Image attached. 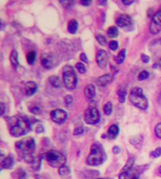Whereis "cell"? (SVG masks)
<instances>
[{
	"label": "cell",
	"instance_id": "obj_47",
	"mask_svg": "<svg viewBox=\"0 0 161 179\" xmlns=\"http://www.w3.org/2000/svg\"><path fill=\"white\" fill-rule=\"evenodd\" d=\"M158 172H159V174H161V166L159 167V169H158Z\"/></svg>",
	"mask_w": 161,
	"mask_h": 179
},
{
	"label": "cell",
	"instance_id": "obj_13",
	"mask_svg": "<svg viewBox=\"0 0 161 179\" xmlns=\"http://www.w3.org/2000/svg\"><path fill=\"white\" fill-rule=\"evenodd\" d=\"M40 64L45 69H52L53 68V59L48 54H42L40 56Z\"/></svg>",
	"mask_w": 161,
	"mask_h": 179
},
{
	"label": "cell",
	"instance_id": "obj_1",
	"mask_svg": "<svg viewBox=\"0 0 161 179\" xmlns=\"http://www.w3.org/2000/svg\"><path fill=\"white\" fill-rule=\"evenodd\" d=\"M7 121L9 124V132L14 137L22 136L27 133L30 130L29 122L22 117H10L7 118Z\"/></svg>",
	"mask_w": 161,
	"mask_h": 179
},
{
	"label": "cell",
	"instance_id": "obj_29",
	"mask_svg": "<svg viewBox=\"0 0 161 179\" xmlns=\"http://www.w3.org/2000/svg\"><path fill=\"white\" fill-rule=\"evenodd\" d=\"M148 77H149V72L146 71V70H143L142 72H140V74H139V76H138V79H139L140 81H143V80H145V79H147Z\"/></svg>",
	"mask_w": 161,
	"mask_h": 179
},
{
	"label": "cell",
	"instance_id": "obj_43",
	"mask_svg": "<svg viewBox=\"0 0 161 179\" xmlns=\"http://www.w3.org/2000/svg\"><path fill=\"white\" fill-rule=\"evenodd\" d=\"M82 5H83V6H89L90 4H91V1L90 0H88V1H81L80 2Z\"/></svg>",
	"mask_w": 161,
	"mask_h": 179
},
{
	"label": "cell",
	"instance_id": "obj_20",
	"mask_svg": "<svg viewBox=\"0 0 161 179\" xmlns=\"http://www.w3.org/2000/svg\"><path fill=\"white\" fill-rule=\"evenodd\" d=\"M9 60H10L11 65L14 68H17V66H18V53H17L16 50L11 51L10 55H9Z\"/></svg>",
	"mask_w": 161,
	"mask_h": 179
},
{
	"label": "cell",
	"instance_id": "obj_36",
	"mask_svg": "<svg viewBox=\"0 0 161 179\" xmlns=\"http://www.w3.org/2000/svg\"><path fill=\"white\" fill-rule=\"evenodd\" d=\"M74 135H80V134H83V127H77L75 130H74Z\"/></svg>",
	"mask_w": 161,
	"mask_h": 179
},
{
	"label": "cell",
	"instance_id": "obj_26",
	"mask_svg": "<svg viewBox=\"0 0 161 179\" xmlns=\"http://www.w3.org/2000/svg\"><path fill=\"white\" fill-rule=\"evenodd\" d=\"M26 59H27V62L29 64H33L35 62V59H36V52H34V51L29 52L26 55Z\"/></svg>",
	"mask_w": 161,
	"mask_h": 179
},
{
	"label": "cell",
	"instance_id": "obj_18",
	"mask_svg": "<svg viewBox=\"0 0 161 179\" xmlns=\"http://www.w3.org/2000/svg\"><path fill=\"white\" fill-rule=\"evenodd\" d=\"M119 133V127L117 125H112L108 130V136L110 138H115Z\"/></svg>",
	"mask_w": 161,
	"mask_h": 179
},
{
	"label": "cell",
	"instance_id": "obj_14",
	"mask_svg": "<svg viewBox=\"0 0 161 179\" xmlns=\"http://www.w3.org/2000/svg\"><path fill=\"white\" fill-rule=\"evenodd\" d=\"M113 80V76L110 73L108 74H105L101 77H99L98 80H97V83L99 86H106L107 84H109Z\"/></svg>",
	"mask_w": 161,
	"mask_h": 179
},
{
	"label": "cell",
	"instance_id": "obj_42",
	"mask_svg": "<svg viewBox=\"0 0 161 179\" xmlns=\"http://www.w3.org/2000/svg\"><path fill=\"white\" fill-rule=\"evenodd\" d=\"M142 59H143V61L144 62V63H148L149 62V56H147V55H145V54H142Z\"/></svg>",
	"mask_w": 161,
	"mask_h": 179
},
{
	"label": "cell",
	"instance_id": "obj_4",
	"mask_svg": "<svg viewBox=\"0 0 161 179\" xmlns=\"http://www.w3.org/2000/svg\"><path fill=\"white\" fill-rule=\"evenodd\" d=\"M45 158H46L48 164L54 168H61L62 166L65 165V163L67 161L66 157L62 153L55 151V150L48 151L45 155Z\"/></svg>",
	"mask_w": 161,
	"mask_h": 179
},
{
	"label": "cell",
	"instance_id": "obj_35",
	"mask_svg": "<svg viewBox=\"0 0 161 179\" xmlns=\"http://www.w3.org/2000/svg\"><path fill=\"white\" fill-rule=\"evenodd\" d=\"M155 131H156V135H157L158 138H160L161 139V123H158V124L156 126Z\"/></svg>",
	"mask_w": 161,
	"mask_h": 179
},
{
	"label": "cell",
	"instance_id": "obj_39",
	"mask_svg": "<svg viewBox=\"0 0 161 179\" xmlns=\"http://www.w3.org/2000/svg\"><path fill=\"white\" fill-rule=\"evenodd\" d=\"M65 102H66L67 105H69V104L72 102V97H71L70 95L66 96V98H65Z\"/></svg>",
	"mask_w": 161,
	"mask_h": 179
},
{
	"label": "cell",
	"instance_id": "obj_38",
	"mask_svg": "<svg viewBox=\"0 0 161 179\" xmlns=\"http://www.w3.org/2000/svg\"><path fill=\"white\" fill-rule=\"evenodd\" d=\"M60 3H61L65 8H68L70 5H73V4H74L73 1H60Z\"/></svg>",
	"mask_w": 161,
	"mask_h": 179
},
{
	"label": "cell",
	"instance_id": "obj_34",
	"mask_svg": "<svg viewBox=\"0 0 161 179\" xmlns=\"http://www.w3.org/2000/svg\"><path fill=\"white\" fill-rule=\"evenodd\" d=\"M17 174H18V176H17L18 179H26V174H25V172L23 170L19 169Z\"/></svg>",
	"mask_w": 161,
	"mask_h": 179
},
{
	"label": "cell",
	"instance_id": "obj_30",
	"mask_svg": "<svg viewBox=\"0 0 161 179\" xmlns=\"http://www.w3.org/2000/svg\"><path fill=\"white\" fill-rule=\"evenodd\" d=\"M126 95H127V92H126V90H119L118 91V96H119V101L121 102V103H123L124 101H125V100H126Z\"/></svg>",
	"mask_w": 161,
	"mask_h": 179
},
{
	"label": "cell",
	"instance_id": "obj_6",
	"mask_svg": "<svg viewBox=\"0 0 161 179\" xmlns=\"http://www.w3.org/2000/svg\"><path fill=\"white\" fill-rule=\"evenodd\" d=\"M103 161H104V156L100 146L98 145H93L91 147L90 154L87 158V163L91 166H97L100 165L103 162Z\"/></svg>",
	"mask_w": 161,
	"mask_h": 179
},
{
	"label": "cell",
	"instance_id": "obj_5",
	"mask_svg": "<svg viewBox=\"0 0 161 179\" xmlns=\"http://www.w3.org/2000/svg\"><path fill=\"white\" fill-rule=\"evenodd\" d=\"M15 146L19 150V152H21L23 154V157L26 155L33 154L36 145H35V141L32 137H25L23 140L17 142L15 144Z\"/></svg>",
	"mask_w": 161,
	"mask_h": 179
},
{
	"label": "cell",
	"instance_id": "obj_41",
	"mask_svg": "<svg viewBox=\"0 0 161 179\" xmlns=\"http://www.w3.org/2000/svg\"><path fill=\"white\" fill-rule=\"evenodd\" d=\"M36 130H37V132L40 133V132H43V130H44V128H43V126H42L41 124H38V125L37 126V129H36Z\"/></svg>",
	"mask_w": 161,
	"mask_h": 179
},
{
	"label": "cell",
	"instance_id": "obj_21",
	"mask_svg": "<svg viewBox=\"0 0 161 179\" xmlns=\"http://www.w3.org/2000/svg\"><path fill=\"white\" fill-rule=\"evenodd\" d=\"M126 50L125 49H123V50H121L120 51V53L115 56V62L118 64V65H120V64H122L123 62H124V60H125V58H126Z\"/></svg>",
	"mask_w": 161,
	"mask_h": 179
},
{
	"label": "cell",
	"instance_id": "obj_25",
	"mask_svg": "<svg viewBox=\"0 0 161 179\" xmlns=\"http://www.w3.org/2000/svg\"><path fill=\"white\" fill-rule=\"evenodd\" d=\"M103 111H104L105 115H110L112 114V112H113V104H112V102H110V101L107 102L103 107Z\"/></svg>",
	"mask_w": 161,
	"mask_h": 179
},
{
	"label": "cell",
	"instance_id": "obj_17",
	"mask_svg": "<svg viewBox=\"0 0 161 179\" xmlns=\"http://www.w3.org/2000/svg\"><path fill=\"white\" fill-rule=\"evenodd\" d=\"M78 29V22L75 19H72L68 22V30L70 34H75Z\"/></svg>",
	"mask_w": 161,
	"mask_h": 179
},
{
	"label": "cell",
	"instance_id": "obj_19",
	"mask_svg": "<svg viewBox=\"0 0 161 179\" xmlns=\"http://www.w3.org/2000/svg\"><path fill=\"white\" fill-rule=\"evenodd\" d=\"M13 165V160L10 157H7L1 161V166L3 169H10Z\"/></svg>",
	"mask_w": 161,
	"mask_h": 179
},
{
	"label": "cell",
	"instance_id": "obj_31",
	"mask_svg": "<svg viewBox=\"0 0 161 179\" xmlns=\"http://www.w3.org/2000/svg\"><path fill=\"white\" fill-rule=\"evenodd\" d=\"M97 39H98V43L100 44V45H106V38H105V37H103L102 35H97Z\"/></svg>",
	"mask_w": 161,
	"mask_h": 179
},
{
	"label": "cell",
	"instance_id": "obj_49",
	"mask_svg": "<svg viewBox=\"0 0 161 179\" xmlns=\"http://www.w3.org/2000/svg\"><path fill=\"white\" fill-rule=\"evenodd\" d=\"M159 100H160V102H161V94H160V98H159Z\"/></svg>",
	"mask_w": 161,
	"mask_h": 179
},
{
	"label": "cell",
	"instance_id": "obj_2",
	"mask_svg": "<svg viewBox=\"0 0 161 179\" xmlns=\"http://www.w3.org/2000/svg\"><path fill=\"white\" fill-rule=\"evenodd\" d=\"M129 100L133 105L142 110H146L148 107V100L143 95V89L140 87H134L131 89L129 94Z\"/></svg>",
	"mask_w": 161,
	"mask_h": 179
},
{
	"label": "cell",
	"instance_id": "obj_12",
	"mask_svg": "<svg viewBox=\"0 0 161 179\" xmlns=\"http://www.w3.org/2000/svg\"><path fill=\"white\" fill-rule=\"evenodd\" d=\"M139 176H140V172L132 168L128 171L122 172L119 175V179H139Z\"/></svg>",
	"mask_w": 161,
	"mask_h": 179
},
{
	"label": "cell",
	"instance_id": "obj_48",
	"mask_svg": "<svg viewBox=\"0 0 161 179\" xmlns=\"http://www.w3.org/2000/svg\"><path fill=\"white\" fill-rule=\"evenodd\" d=\"M158 64H159V66H161V58L160 60H159V63H158Z\"/></svg>",
	"mask_w": 161,
	"mask_h": 179
},
{
	"label": "cell",
	"instance_id": "obj_32",
	"mask_svg": "<svg viewBox=\"0 0 161 179\" xmlns=\"http://www.w3.org/2000/svg\"><path fill=\"white\" fill-rule=\"evenodd\" d=\"M109 47L112 51H116L117 48H118V42L115 41V40H112L110 43H109Z\"/></svg>",
	"mask_w": 161,
	"mask_h": 179
},
{
	"label": "cell",
	"instance_id": "obj_22",
	"mask_svg": "<svg viewBox=\"0 0 161 179\" xmlns=\"http://www.w3.org/2000/svg\"><path fill=\"white\" fill-rule=\"evenodd\" d=\"M49 82H50V84H51L53 87H55V88H59L60 85H61V84H60V79H59V77H57V76H51V77L49 78Z\"/></svg>",
	"mask_w": 161,
	"mask_h": 179
},
{
	"label": "cell",
	"instance_id": "obj_24",
	"mask_svg": "<svg viewBox=\"0 0 161 179\" xmlns=\"http://www.w3.org/2000/svg\"><path fill=\"white\" fill-rule=\"evenodd\" d=\"M69 174H70V172H69V169L67 167V166H62L61 168H59V175L61 176H64V177H67V176H69Z\"/></svg>",
	"mask_w": 161,
	"mask_h": 179
},
{
	"label": "cell",
	"instance_id": "obj_9",
	"mask_svg": "<svg viewBox=\"0 0 161 179\" xmlns=\"http://www.w3.org/2000/svg\"><path fill=\"white\" fill-rule=\"evenodd\" d=\"M68 117V114L66 111L62 110V109H56L53 110L51 113V118L53 122L57 123V124H62L66 121Z\"/></svg>",
	"mask_w": 161,
	"mask_h": 179
},
{
	"label": "cell",
	"instance_id": "obj_27",
	"mask_svg": "<svg viewBox=\"0 0 161 179\" xmlns=\"http://www.w3.org/2000/svg\"><path fill=\"white\" fill-rule=\"evenodd\" d=\"M133 165H134V159H130L128 162H127V165L123 168L122 172H126V171H128L130 169L133 168Z\"/></svg>",
	"mask_w": 161,
	"mask_h": 179
},
{
	"label": "cell",
	"instance_id": "obj_10",
	"mask_svg": "<svg viewBox=\"0 0 161 179\" xmlns=\"http://www.w3.org/2000/svg\"><path fill=\"white\" fill-rule=\"evenodd\" d=\"M97 63L99 68L105 69L108 65V54L106 51L99 50L97 54Z\"/></svg>",
	"mask_w": 161,
	"mask_h": 179
},
{
	"label": "cell",
	"instance_id": "obj_8",
	"mask_svg": "<svg viewBox=\"0 0 161 179\" xmlns=\"http://www.w3.org/2000/svg\"><path fill=\"white\" fill-rule=\"evenodd\" d=\"M149 30L153 35H157L161 31V10H158L154 14L149 26Z\"/></svg>",
	"mask_w": 161,
	"mask_h": 179
},
{
	"label": "cell",
	"instance_id": "obj_33",
	"mask_svg": "<svg viewBox=\"0 0 161 179\" xmlns=\"http://www.w3.org/2000/svg\"><path fill=\"white\" fill-rule=\"evenodd\" d=\"M160 156H161V148L160 147L157 148L155 151H153V152L151 153V157H152V158H158V157H160Z\"/></svg>",
	"mask_w": 161,
	"mask_h": 179
},
{
	"label": "cell",
	"instance_id": "obj_45",
	"mask_svg": "<svg viewBox=\"0 0 161 179\" xmlns=\"http://www.w3.org/2000/svg\"><path fill=\"white\" fill-rule=\"evenodd\" d=\"M123 2V4L124 5H126V6H128V5H131V4H133L134 3V1H122Z\"/></svg>",
	"mask_w": 161,
	"mask_h": 179
},
{
	"label": "cell",
	"instance_id": "obj_44",
	"mask_svg": "<svg viewBox=\"0 0 161 179\" xmlns=\"http://www.w3.org/2000/svg\"><path fill=\"white\" fill-rule=\"evenodd\" d=\"M0 107H1V115H3L4 113H5V106H4V103H0Z\"/></svg>",
	"mask_w": 161,
	"mask_h": 179
},
{
	"label": "cell",
	"instance_id": "obj_37",
	"mask_svg": "<svg viewBox=\"0 0 161 179\" xmlns=\"http://www.w3.org/2000/svg\"><path fill=\"white\" fill-rule=\"evenodd\" d=\"M30 111H31V113L36 114V115H39V114L41 113V109H40L39 107H38V106L30 108Z\"/></svg>",
	"mask_w": 161,
	"mask_h": 179
},
{
	"label": "cell",
	"instance_id": "obj_23",
	"mask_svg": "<svg viewBox=\"0 0 161 179\" xmlns=\"http://www.w3.org/2000/svg\"><path fill=\"white\" fill-rule=\"evenodd\" d=\"M108 35L111 38H116L118 36V29L115 26H111L108 29Z\"/></svg>",
	"mask_w": 161,
	"mask_h": 179
},
{
	"label": "cell",
	"instance_id": "obj_15",
	"mask_svg": "<svg viewBox=\"0 0 161 179\" xmlns=\"http://www.w3.org/2000/svg\"><path fill=\"white\" fill-rule=\"evenodd\" d=\"M37 89H38L37 84H36L35 82H32V81L27 82V83L25 84V85H24V90H25V93H26L27 96H32V95H34V94L36 93Z\"/></svg>",
	"mask_w": 161,
	"mask_h": 179
},
{
	"label": "cell",
	"instance_id": "obj_11",
	"mask_svg": "<svg viewBox=\"0 0 161 179\" xmlns=\"http://www.w3.org/2000/svg\"><path fill=\"white\" fill-rule=\"evenodd\" d=\"M132 23L130 16L128 14H121L116 19V24L120 27H127Z\"/></svg>",
	"mask_w": 161,
	"mask_h": 179
},
{
	"label": "cell",
	"instance_id": "obj_16",
	"mask_svg": "<svg viewBox=\"0 0 161 179\" xmlns=\"http://www.w3.org/2000/svg\"><path fill=\"white\" fill-rule=\"evenodd\" d=\"M84 95L87 99H93L96 96V86L92 84H89L84 88Z\"/></svg>",
	"mask_w": 161,
	"mask_h": 179
},
{
	"label": "cell",
	"instance_id": "obj_40",
	"mask_svg": "<svg viewBox=\"0 0 161 179\" xmlns=\"http://www.w3.org/2000/svg\"><path fill=\"white\" fill-rule=\"evenodd\" d=\"M80 58H81V60H82L83 62H85V63L88 62V59H87V57H86V55H85L84 53H82V54H80Z\"/></svg>",
	"mask_w": 161,
	"mask_h": 179
},
{
	"label": "cell",
	"instance_id": "obj_46",
	"mask_svg": "<svg viewBox=\"0 0 161 179\" xmlns=\"http://www.w3.org/2000/svg\"><path fill=\"white\" fill-rule=\"evenodd\" d=\"M118 149H119V148H118L117 146H115V147H114V149H113L114 153H116V154H117V153H119V152H120V150H118Z\"/></svg>",
	"mask_w": 161,
	"mask_h": 179
},
{
	"label": "cell",
	"instance_id": "obj_3",
	"mask_svg": "<svg viewBox=\"0 0 161 179\" xmlns=\"http://www.w3.org/2000/svg\"><path fill=\"white\" fill-rule=\"evenodd\" d=\"M63 83L68 90H73L77 86V75L71 66H65L62 69Z\"/></svg>",
	"mask_w": 161,
	"mask_h": 179
},
{
	"label": "cell",
	"instance_id": "obj_7",
	"mask_svg": "<svg viewBox=\"0 0 161 179\" xmlns=\"http://www.w3.org/2000/svg\"><path fill=\"white\" fill-rule=\"evenodd\" d=\"M100 115L96 107H89L84 113V121L89 125L97 124L99 121Z\"/></svg>",
	"mask_w": 161,
	"mask_h": 179
},
{
	"label": "cell",
	"instance_id": "obj_50",
	"mask_svg": "<svg viewBox=\"0 0 161 179\" xmlns=\"http://www.w3.org/2000/svg\"><path fill=\"white\" fill-rule=\"evenodd\" d=\"M98 179H110V178H98Z\"/></svg>",
	"mask_w": 161,
	"mask_h": 179
},
{
	"label": "cell",
	"instance_id": "obj_28",
	"mask_svg": "<svg viewBox=\"0 0 161 179\" xmlns=\"http://www.w3.org/2000/svg\"><path fill=\"white\" fill-rule=\"evenodd\" d=\"M76 69H77V70L80 72V73H82V74H83V73H85L86 72V68H85V66L83 64V63H77L76 64Z\"/></svg>",
	"mask_w": 161,
	"mask_h": 179
}]
</instances>
